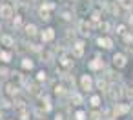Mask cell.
<instances>
[{
	"mask_svg": "<svg viewBox=\"0 0 133 120\" xmlns=\"http://www.w3.org/2000/svg\"><path fill=\"white\" fill-rule=\"evenodd\" d=\"M120 95H122V91H120L118 87H115V86H113V87H109V96H111L113 100H118V98H120Z\"/></svg>",
	"mask_w": 133,
	"mask_h": 120,
	"instance_id": "9",
	"label": "cell"
},
{
	"mask_svg": "<svg viewBox=\"0 0 133 120\" xmlns=\"http://www.w3.org/2000/svg\"><path fill=\"white\" fill-rule=\"evenodd\" d=\"M91 116H93V120H100V115H98V113H93Z\"/></svg>",
	"mask_w": 133,
	"mask_h": 120,
	"instance_id": "26",
	"label": "cell"
},
{
	"mask_svg": "<svg viewBox=\"0 0 133 120\" xmlns=\"http://www.w3.org/2000/svg\"><path fill=\"white\" fill-rule=\"evenodd\" d=\"M102 66H104V64H102V60H100V58H93V60L88 64V67H89L91 71H97V69H100Z\"/></svg>",
	"mask_w": 133,
	"mask_h": 120,
	"instance_id": "7",
	"label": "cell"
},
{
	"mask_svg": "<svg viewBox=\"0 0 133 120\" xmlns=\"http://www.w3.org/2000/svg\"><path fill=\"white\" fill-rule=\"evenodd\" d=\"M8 75V69H0V76H6Z\"/></svg>",
	"mask_w": 133,
	"mask_h": 120,
	"instance_id": "27",
	"label": "cell"
},
{
	"mask_svg": "<svg viewBox=\"0 0 133 120\" xmlns=\"http://www.w3.org/2000/svg\"><path fill=\"white\" fill-rule=\"evenodd\" d=\"M98 46H102L104 49H109L113 46V42H111V38H98Z\"/></svg>",
	"mask_w": 133,
	"mask_h": 120,
	"instance_id": "10",
	"label": "cell"
},
{
	"mask_svg": "<svg viewBox=\"0 0 133 120\" xmlns=\"http://www.w3.org/2000/svg\"><path fill=\"white\" fill-rule=\"evenodd\" d=\"M0 17L2 18H11L13 17V8L4 4V6H0Z\"/></svg>",
	"mask_w": 133,
	"mask_h": 120,
	"instance_id": "2",
	"label": "cell"
},
{
	"mask_svg": "<svg viewBox=\"0 0 133 120\" xmlns=\"http://www.w3.org/2000/svg\"><path fill=\"white\" fill-rule=\"evenodd\" d=\"M0 60H2V62H9L11 60V53L9 51H0Z\"/></svg>",
	"mask_w": 133,
	"mask_h": 120,
	"instance_id": "12",
	"label": "cell"
},
{
	"mask_svg": "<svg viewBox=\"0 0 133 120\" xmlns=\"http://www.w3.org/2000/svg\"><path fill=\"white\" fill-rule=\"evenodd\" d=\"M91 105H93V107H98V105H100V98H98L97 95L91 96Z\"/></svg>",
	"mask_w": 133,
	"mask_h": 120,
	"instance_id": "18",
	"label": "cell"
},
{
	"mask_svg": "<svg viewBox=\"0 0 133 120\" xmlns=\"http://www.w3.org/2000/svg\"><path fill=\"white\" fill-rule=\"evenodd\" d=\"M80 86H82V89H84V91H91L93 82H91L89 75H82V78H80Z\"/></svg>",
	"mask_w": 133,
	"mask_h": 120,
	"instance_id": "1",
	"label": "cell"
},
{
	"mask_svg": "<svg viewBox=\"0 0 133 120\" xmlns=\"http://www.w3.org/2000/svg\"><path fill=\"white\" fill-rule=\"evenodd\" d=\"M0 118H2V113H0Z\"/></svg>",
	"mask_w": 133,
	"mask_h": 120,
	"instance_id": "31",
	"label": "cell"
},
{
	"mask_svg": "<svg viewBox=\"0 0 133 120\" xmlns=\"http://www.w3.org/2000/svg\"><path fill=\"white\" fill-rule=\"evenodd\" d=\"M37 78H38V80H46V73H44V71H40V73H38V76H37Z\"/></svg>",
	"mask_w": 133,
	"mask_h": 120,
	"instance_id": "25",
	"label": "cell"
},
{
	"mask_svg": "<svg viewBox=\"0 0 133 120\" xmlns=\"http://www.w3.org/2000/svg\"><path fill=\"white\" fill-rule=\"evenodd\" d=\"M91 18H93V22H98V18H100V15H98V13L95 11V13L91 15Z\"/></svg>",
	"mask_w": 133,
	"mask_h": 120,
	"instance_id": "24",
	"label": "cell"
},
{
	"mask_svg": "<svg viewBox=\"0 0 133 120\" xmlns=\"http://www.w3.org/2000/svg\"><path fill=\"white\" fill-rule=\"evenodd\" d=\"M113 64H115L117 67H124V66H126V57H124L122 53H117V55L113 57Z\"/></svg>",
	"mask_w": 133,
	"mask_h": 120,
	"instance_id": "4",
	"label": "cell"
},
{
	"mask_svg": "<svg viewBox=\"0 0 133 120\" xmlns=\"http://www.w3.org/2000/svg\"><path fill=\"white\" fill-rule=\"evenodd\" d=\"M62 118H64L62 115H57V116H55V120H62Z\"/></svg>",
	"mask_w": 133,
	"mask_h": 120,
	"instance_id": "29",
	"label": "cell"
},
{
	"mask_svg": "<svg viewBox=\"0 0 133 120\" xmlns=\"http://www.w3.org/2000/svg\"><path fill=\"white\" fill-rule=\"evenodd\" d=\"M80 31H82L84 35H88V33H89V26H88L86 22H80Z\"/></svg>",
	"mask_w": 133,
	"mask_h": 120,
	"instance_id": "16",
	"label": "cell"
},
{
	"mask_svg": "<svg viewBox=\"0 0 133 120\" xmlns=\"http://www.w3.org/2000/svg\"><path fill=\"white\" fill-rule=\"evenodd\" d=\"M22 67H24V69H33V60L24 58V60H22Z\"/></svg>",
	"mask_w": 133,
	"mask_h": 120,
	"instance_id": "13",
	"label": "cell"
},
{
	"mask_svg": "<svg viewBox=\"0 0 133 120\" xmlns=\"http://www.w3.org/2000/svg\"><path fill=\"white\" fill-rule=\"evenodd\" d=\"M117 33H124V26H118L117 27Z\"/></svg>",
	"mask_w": 133,
	"mask_h": 120,
	"instance_id": "28",
	"label": "cell"
},
{
	"mask_svg": "<svg viewBox=\"0 0 133 120\" xmlns=\"http://www.w3.org/2000/svg\"><path fill=\"white\" fill-rule=\"evenodd\" d=\"M75 120H86V113L84 111H77L75 113Z\"/></svg>",
	"mask_w": 133,
	"mask_h": 120,
	"instance_id": "19",
	"label": "cell"
},
{
	"mask_svg": "<svg viewBox=\"0 0 133 120\" xmlns=\"http://www.w3.org/2000/svg\"><path fill=\"white\" fill-rule=\"evenodd\" d=\"M26 33H28L29 37H35V35H37V26H35V24H28V26H26Z\"/></svg>",
	"mask_w": 133,
	"mask_h": 120,
	"instance_id": "11",
	"label": "cell"
},
{
	"mask_svg": "<svg viewBox=\"0 0 133 120\" xmlns=\"http://www.w3.org/2000/svg\"><path fill=\"white\" fill-rule=\"evenodd\" d=\"M0 44L6 46V47H13V46H15V40H13V37H9V35H2V37H0Z\"/></svg>",
	"mask_w": 133,
	"mask_h": 120,
	"instance_id": "5",
	"label": "cell"
},
{
	"mask_svg": "<svg viewBox=\"0 0 133 120\" xmlns=\"http://www.w3.org/2000/svg\"><path fill=\"white\" fill-rule=\"evenodd\" d=\"M44 109H46V111H49V109H51V104H49V98H48V96L44 98Z\"/></svg>",
	"mask_w": 133,
	"mask_h": 120,
	"instance_id": "21",
	"label": "cell"
},
{
	"mask_svg": "<svg viewBox=\"0 0 133 120\" xmlns=\"http://www.w3.org/2000/svg\"><path fill=\"white\" fill-rule=\"evenodd\" d=\"M82 53H84V42H77L73 46V55L75 57H82Z\"/></svg>",
	"mask_w": 133,
	"mask_h": 120,
	"instance_id": "8",
	"label": "cell"
},
{
	"mask_svg": "<svg viewBox=\"0 0 133 120\" xmlns=\"http://www.w3.org/2000/svg\"><path fill=\"white\" fill-rule=\"evenodd\" d=\"M53 8H55V4H51V2H46V4H42V9H44V11H51Z\"/></svg>",
	"mask_w": 133,
	"mask_h": 120,
	"instance_id": "20",
	"label": "cell"
},
{
	"mask_svg": "<svg viewBox=\"0 0 133 120\" xmlns=\"http://www.w3.org/2000/svg\"><path fill=\"white\" fill-rule=\"evenodd\" d=\"M129 24H131V26H133V15H131V17H129Z\"/></svg>",
	"mask_w": 133,
	"mask_h": 120,
	"instance_id": "30",
	"label": "cell"
},
{
	"mask_svg": "<svg viewBox=\"0 0 133 120\" xmlns=\"http://www.w3.org/2000/svg\"><path fill=\"white\" fill-rule=\"evenodd\" d=\"M128 111H129V105H124V104H115V109H113L115 116L124 115V113H128Z\"/></svg>",
	"mask_w": 133,
	"mask_h": 120,
	"instance_id": "6",
	"label": "cell"
},
{
	"mask_svg": "<svg viewBox=\"0 0 133 120\" xmlns=\"http://www.w3.org/2000/svg\"><path fill=\"white\" fill-rule=\"evenodd\" d=\"M71 100H73L75 104H80V102H82V98H80L78 95H73V96H71Z\"/></svg>",
	"mask_w": 133,
	"mask_h": 120,
	"instance_id": "23",
	"label": "cell"
},
{
	"mask_svg": "<svg viewBox=\"0 0 133 120\" xmlns=\"http://www.w3.org/2000/svg\"><path fill=\"white\" fill-rule=\"evenodd\" d=\"M60 64H62L64 67H69V66H71V60H69V57H62V58H60Z\"/></svg>",
	"mask_w": 133,
	"mask_h": 120,
	"instance_id": "15",
	"label": "cell"
},
{
	"mask_svg": "<svg viewBox=\"0 0 133 120\" xmlns=\"http://www.w3.org/2000/svg\"><path fill=\"white\" fill-rule=\"evenodd\" d=\"M40 37H42V42H51V40L55 38V29H51V27L44 29Z\"/></svg>",
	"mask_w": 133,
	"mask_h": 120,
	"instance_id": "3",
	"label": "cell"
},
{
	"mask_svg": "<svg viewBox=\"0 0 133 120\" xmlns=\"http://www.w3.org/2000/svg\"><path fill=\"white\" fill-rule=\"evenodd\" d=\"M6 89H8V95H17V86L15 84H8Z\"/></svg>",
	"mask_w": 133,
	"mask_h": 120,
	"instance_id": "14",
	"label": "cell"
},
{
	"mask_svg": "<svg viewBox=\"0 0 133 120\" xmlns=\"http://www.w3.org/2000/svg\"><path fill=\"white\" fill-rule=\"evenodd\" d=\"M97 86H98V87H100L102 91H108V84H106V82H104L102 78H100V80H97Z\"/></svg>",
	"mask_w": 133,
	"mask_h": 120,
	"instance_id": "17",
	"label": "cell"
},
{
	"mask_svg": "<svg viewBox=\"0 0 133 120\" xmlns=\"http://www.w3.org/2000/svg\"><path fill=\"white\" fill-rule=\"evenodd\" d=\"M122 8H131V0H120Z\"/></svg>",
	"mask_w": 133,
	"mask_h": 120,
	"instance_id": "22",
	"label": "cell"
}]
</instances>
